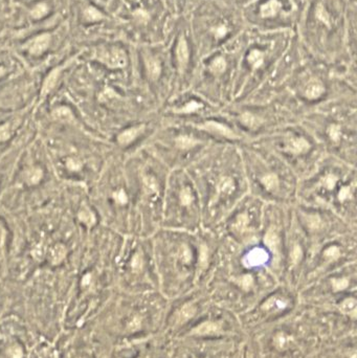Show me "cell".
I'll use <instances>...</instances> for the list:
<instances>
[{
	"label": "cell",
	"instance_id": "cell-1",
	"mask_svg": "<svg viewBox=\"0 0 357 358\" xmlns=\"http://www.w3.org/2000/svg\"><path fill=\"white\" fill-rule=\"evenodd\" d=\"M97 59L109 68H123L127 64V56L125 51L116 48L103 50L98 54Z\"/></svg>",
	"mask_w": 357,
	"mask_h": 358
},
{
	"label": "cell",
	"instance_id": "cell-2",
	"mask_svg": "<svg viewBox=\"0 0 357 358\" xmlns=\"http://www.w3.org/2000/svg\"><path fill=\"white\" fill-rule=\"evenodd\" d=\"M51 41V36L49 33L41 34L35 37L33 40H30L28 43L26 44V48L27 49L28 52L33 56H40L46 50Z\"/></svg>",
	"mask_w": 357,
	"mask_h": 358
},
{
	"label": "cell",
	"instance_id": "cell-3",
	"mask_svg": "<svg viewBox=\"0 0 357 358\" xmlns=\"http://www.w3.org/2000/svg\"><path fill=\"white\" fill-rule=\"evenodd\" d=\"M199 127L208 132H212V133H214V134H219L221 136L228 137V138H238V136L229 127H227L226 125H223V124H220V123L207 122Z\"/></svg>",
	"mask_w": 357,
	"mask_h": 358
},
{
	"label": "cell",
	"instance_id": "cell-4",
	"mask_svg": "<svg viewBox=\"0 0 357 358\" xmlns=\"http://www.w3.org/2000/svg\"><path fill=\"white\" fill-rule=\"evenodd\" d=\"M267 259L268 256L265 253V251L261 250V248H255V250H253L245 256L244 262L246 266H258L263 263H265Z\"/></svg>",
	"mask_w": 357,
	"mask_h": 358
},
{
	"label": "cell",
	"instance_id": "cell-5",
	"mask_svg": "<svg viewBox=\"0 0 357 358\" xmlns=\"http://www.w3.org/2000/svg\"><path fill=\"white\" fill-rule=\"evenodd\" d=\"M61 75V68L60 67H56L53 68L52 71L48 75V77H45V80L43 82L42 85V89H41V96L45 97L48 93H50L58 83V80Z\"/></svg>",
	"mask_w": 357,
	"mask_h": 358
},
{
	"label": "cell",
	"instance_id": "cell-6",
	"mask_svg": "<svg viewBox=\"0 0 357 358\" xmlns=\"http://www.w3.org/2000/svg\"><path fill=\"white\" fill-rule=\"evenodd\" d=\"M145 130V126L141 125V126H136V127H132L129 128L125 131H123L122 133L118 136V142L125 146V145H129L130 143H132L134 139L142 133V132Z\"/></svg>",
	"mask_w": 357,
	"mask_h": 358
},
{
	"label": "cell",
	"instance_id": "cell-7",
	"mask_svg": "<svg viewBox=\"0 0 357 358\" xmlns=\"http://www.w3.org/2000/svg\"><path fill=\"white\" fill-rule=\"evenodd\" d=\"M324 91H325L324 85L319 80H312L307 85L305 95L308 99L314 100V99L320 98L324 93Z\"/></svg>",
	"mask_w": 357,
	"mask_h": 358
},
{
	"label": "cell",
	"instance_id": "cell-8",
	"mask_svg": "<svg viewBox=\"0 0 357 358\" xmlns=\"http://www.w3.org/2000/svg\"><path fill=\"white\" fill-rule=\"evenodd\" d=\"M66 253L67 250L63 244H56L55 246L51 247V250L50 252V261L51 262V264H53V265H57V264H60L64 260V258L66 256Z\"/></svg>",
	"mask_w": 357,
	"mask_h": 358
},
{
	"label": "cell",
	"instance_id": "cell-9",
	"mask_svg": "<svg viewBox=\"0 0 357 358\" xmlns=\"http://www.w3.org/2000/svg\"><path fill=\"white\" fill-rule=\"evenodd\" d=\"M177 59L179 62L180 67H184L188 64L189 61V48L188 43L184 40V38H181L179 43L177 46Z\"/></svg>",
	"mask_w": 357,
	"mask_h": 358
},
{
	"label": "cell",
	"instance_id": "cell-10",
	"mask_svg": "<svg viewBox=\"0 0 357 358\" xmlns=\"http://www.w3.org/2000/svg\"><path fill=\"white\" fill-rule=\"evenodd\" d=\"M219 331V326L218 324L213 323V322H205L199 325L194 329L193 333L198 334V335H206V334H213Z\"/></svg>",
	"mask_w": 357,
	"mask_h": 358
},
{
	"label": "cell",
	"instance_id": "cell-11",
	"mask_svg": "<svg viewBox=\"0 0 357 358\" xmlns=\"http://www.w3.org/2000/svg\"><path fill=\"white\" fill-rule=\"evenodd\" d=\"M52 118L57 121H61V122H73L74 121L73 112L71 111V109L65 106L56 108L52 112Z\"/></svg>",
	"mask_w": 357,
	"mask_h": 358
},
{
	"label": "cell",
	"instance_id": "cell-12",
	"mask_svg": "<svg viewBox=\"0 0 357 358\" xmlns=\"http://www.w3.org/2000/svg\"><path fill=\"white\" fill-rule=\"evenodd\" d=\"M281 9V3L278 0H269L261 7V15L264 17H271Z\"/></svg>",
	"mask_w": 357,
	"mask_h": 358
},
{
	"label": "cell",
	"instance_id": "cell-13",
	"mask_svg": "<svg viewBox=\"0 0 357 358\" xmlns=\"http://www.w3.org/2000/svg\"><path fill=\"white\" fill-rule=\"evenodd\" d=\"M146 65H147V71H148V74L151 79L156 80L161 72V66L159 61L155 58H148L146 60Z\"/></svg>",
	"mask_w": 357,
	"mask_h": 358
},
{
	"label": "cell",
	"instance_id": "cell-14",
	"mask_svg": "<svg viewBox=\"0 0 357 358\" xmlns=\"http://www.w3.org/2000/svg\"><path fill=\"white\" fill-rule=\"evenodd\" d=\"M77 218H79V220L81 222L86 224L89 228L96 223V216L87 206H83L80 209L79 214H77Z\"/></svg>",
	"mask_w": 357,
	"mask_h": 358
},
{
	"label": "cell",
	"instance_id": "cell-15",
	"mask_svg": "<svg viewBox=\"0 0 357 358\" xmlns=\"http://www.w3.org/2000/svg\"><path fill=\"white\" fill-rule=\"evenodd\" d=\"M309 143L304 138H297V139H292L289 145V151L296 153V154H301L304 153L309 149Z\"/></svg>",
	"mask_w": 357,
	"mask_h": 358
},
{
	"label": "cell",
	"instance_id": "cell-16",
	"mask_svg": "<svg viewBox=\"0 0 357 358\" xmlns=\"http://www.w3.org/2000/svg\"><path fill=\"white\" fill-rule=\"evenodd\" d=\"M195 307H194L192 304H187L184 305L181 310L179 311V313H178V323H184L187 322L188 320H190V318L195 314Z\"/></svg>",
	"mask_w": 357,
	"mask_h": 358
},
{
	"label": "cell",
	"instance_id": "cell-17",
	"mask_svg": "<svg viewBox=\"0 0 357 358\" xmlns=\"http://www.w3.org/2000/svg\"><path fill=\"white\" fill-rule=\"evenodd\" d=\"M84 17H85V19H86L89 22L99 21V20H102L104 18L103 14L101 13L100 11H98L96 7H94V6L86 7V10L84 11Z\"/></svg>",
	"mask_w": 357,
	"mask_h": 358
},
{
	"label": "cell",
	"instance_id": "cell-18",
	"mask_svg": "<svg viewBox=\"0 0 357 358\" xmlns=\"http://www.w3.org/2000/svg\"><path fill=\"white\" fill-rule=\"evenodd\" d=\"M43 172L40 168H33L27 171L26 181L28 184H36L41 180Z\"/></svg>",
	"mask_w": 357,
	"mask_h": 358
},
{
	"label": "cell",
	"instance_id": "cell-19",
	"mask_svg": "<svg viewBox=\"0 0 357 358\" xmlns=\"http://www.w3.org/2000/svg\"><path fill=\"white\" fill-rule=\"evenodd\" d=\"M49 13V6L44 2H40L34 6V9L30 11V16L34 19H41L46 14Z\"/></svg>",
	"mask_w": 357,
	"mask_h": 358
},
{
	"label": "cell",
	"instance_id": "cell-20",
	"mask_svg": "<svg viewBox=\"0 0 357 358\" xmlns=\"http://www.w3.org/2000/svg\"><path fill=\"white\" fill-rule=\"evenodd\" d=\"M248 62L253 65L254 68H258L259 66L262 65L263 61H264V56L263 53L258 51V50H254L248 54Z\"/></svg>",
	"mask_w": 357,
	"mask_h": 358
},
{
	"label": "cell",
	"instance_id": "cell-21",
	"mask_svg": "<svg viewBox=\"0 0 357 358\" xmlns=\"http://www.w3.org/2000/svg\"><path fill=\"white\" fill-rule=\"evenodd\" d=\"M219 192L223 195L226 194H230L235 189V183L231 178H223L218 185Z\"/></svg>",
	"mask_w": 357,
	"mask_h": 358
},
{
	"label": "cell",
	"instance_id": "cell-22",
	"mask_svg": "<svg viewBox=\"0 0 357 358\" xmlns=\"http://www.w3.org/2000/svg\"><path fill=\"white\" fill-rule=\"evenodd\" d=\"M264 242L267 244V246L270 248L271 251H277L278 246H279V238L277 236V233L273 230H269L265 238H264Z\"/></svg>",
	"mask_w": 357,
	"mask_h": 358
},
{
	"label": "cell",
	"instance_id": "cell-23",
	"mask_svg": "<svg viewBox=\"0 0 357 358\" xmlns=\"http://www.w3.org/2000/svg\"><path fill=\"white\" fill-rule=\"evenodd\" d=\"M262 183L267 190H275L279 186V179L275 174H268L262 178Z\"/></svg>",
	"mask_w": 357,
	"mask_h": 358
},
{
	"label": "cell",
	"instance_id": "cell-24",
	"mask_svg": "<svg viewBox=\"0 0 357 358\" xmlns=\"http://www.w3.org/2000/svg\"><path fill=\"white\" fill-rule=\"evenodd\" d=\"M242 123L244 124L245 126L250 127V128H255L258 127L260 125L261 121H259V119L257 118V116H255L254 114H251V113H244L242 115Z\"/></svg>",
	"mask_w": 357,
	"mask_h": 358
},
{
	"label": "cell",
	"instance_id": "cell-25",
	"mask_svg": "<svg viewBox=\"0 0 357 358\" xmlns=\"http://www.w3.org/2000/svg\"><path fill=\"white\" fill-rule=\"evenodd\" d=\"M226 66H227L226 60H224L221 57H219V58H217V59H215L213 61V63L211 65V71L214 74H221V73L224 72V69H226Z\"/></svg>",
	"mask_w": 357,
	"mask_h": 358
},
{
	"label": "cell",
	"instance_id": "cell-26",
	"mask_svg": "<svg viewBox=\"0 0 357 358\" xmlns=\"http://www.w3.org/2000/svg\"><path fill=\"white\" fill-rule=\"evenodd\" d=\"M340 308L346 313H354L356 309V301L354 299H347L341 303Z\"/></svg>",
	"mask_w": 357,
	"mask_h": 358
},
{
	"label": "cell",
	"instance_id": "cell-27",
	"mask_svg": "<svg viewBox=\"0 0 357 358\" xmlns=\"http://www.w3.org/2000/svg\"><path fill=\"white\" fill-rule=\"evenodd\" d=\"M316 16H317V18H319L322 22H324L325 25H327V26L330 25V16H329V14L327 13V11H326L322 5H319V7H317V10H316Z\"/></svg>",
	"mask_w": 357,
	"mask_h": 358
},
{
	"label": "cell",
	"instance_id": "cell-28",
	"mask_svg": "<svg viewBox=\"0 0 357 358\" xmlns=\"http://www.w3.org/2000/svg\"><path fill=\"white\" fill-rule=\"evenodd\" d=\"M11 137V126L9 123L0 126V142H5Z\"/></svg>",
	"mask_w": 357,
	"mask_h": 358
},
{
	"label": "cell",
	"instance_id": "cell-29",
	"mask_svg": "<svg viewBox=\"0 0 357 358\" xmlns=\"http://www.w3.org/2000/svg\"><path fill=\"white\" fill-rule=\"evenodd\" d=\"M180 200H181V204L183 205H189L190 204H192L193 195H192V192H191V190L189 188H184L181 191Z\"/></svg>",
	"mask_w": 357,
	"mask_h": 358
},
{
	"label": "cell",
	"instance_id": "cell-30",
	"mask_svg": "<svg viewBox=\"0 0 357 358\" xmlns=\"http://www.w3.org/2000/svg\"><path fill=\"white\" fill-rule=\"evenodd\" d=\"M247 216L245 214L239 216L238 220L236 222V224L234 225V228L236 229V230L238 231H243L245 229H246V225H247Z\"/></svg>",
	"mask_w": 357,
	"mask_h": 358
},
{
	"label": "cell",
	"instance_id": "cell-31",
	"mask_svg": "<svg viewBox=\"0 0 357 358\" xmlns=\"http://www.w3.org/2000/svg\"><path fill=\"white\" fill-rule=\"evenodd\" d=\"M339 255H340V251H339V248L336 247V246H331V247L328 248V250H326V252H325V256H327L328 259H331V260L337 259L339 256Z\"/></svg>",
	"mask_w": 357,
	"mask_h": 358
},
{
	"label": "cell",
	"instance_id": "cell-32",
	"mask_svg": "<svg viewBox=\"0 0 357 358\" xmlns=\"http://www.w3.org/2000/svg\"><path fill=\"white\" fill-rule=\"evenodd\" d=\"M145 185H146V188L151 192H156V190H157V183L151 177L145 178Z\"/></svg>",
	"mask_w": 357,
	"mask_h": 358
},
{
	"label": "cell",
	"instance_id": "cell-33",
	"mask_svg": "<svg viewBox=\"0 0 357 358\" xmlns=\"http://www.w3.org/2000/svg\"><path fill=\"white\" fill-rule=\"evenodd\" d=\"M302 258V250L301 247L299 245H296L293 248L292 251V254H291V259H292V262L296 264L300 261V259Z\"/></svg>",
	"mask_w": 357,
	"mask_h": 358
},
{
	"label": "cell",
	"instance_id": "cell-34",
	"mask_svg": "<svg viewBox=\"0 0 357 358\" xmlns=\"http://www.w3.org/2000/svg\"><path fill=\"white\" fill-rule=\"evenodd\" d=\"M333 286L336 290L344 289L348 286V281L346 279H339V280H333Z\"/></svg>",
	"mask_w": 357,
	"mask_h": 358
},
{
	"label": "cell",
	"instance_id": "cell-35",
	"mask_svg": "<svg viewBox=\"0 0 357 358\" xmlns=\"http://www.w3.org/2000/svg\"><path fill=\"white\" fill-rule=\"evenodd\" d=\"M330 137L333 139V141H337L339 135H340V131H339V127L336 126V125H333L331 128H330Z\"/></svg>",
	"mask_w": 357,
	"mask_h": 358
},
{
	"label": "cell",
	"instance_id": "cell-36",
	"mask_svg": "<svg viewBox=\"0 0 357 358\" xmlns=\"http://www.w3.org/2000/svg\"><path fill=\"white\" fill-rule=\"evenodd\" d=\"M336 183V178L333 175H329L325 178V184L328 189H333Z\"/></svg>",
	"mask_w": 357,
	"mask_h": 358
},
{
	"label": "cell",
	"instance_id": "cell-37",
	"mask_svg": "<svg viewBox=\"0 0 357 358\" xmlns=\"http://www.w3.org/2000/svg\"><path fill=\"white\" fill-rule=\"evenodd\" d=\"M67 167L71 170H73V171H76V170H79L81 168V163L77 161L76 159L71 158V159L67 160Z\"/></svg>",
	"mask_w": 357,
	"mask_h": 358
},
{
	"label": "cell",
	"instance_id": "cell-38",
	"mask_svg": "<svg viewBox=\"0 0 357 358\" xmlns=\"http://www.w3.org/2000/svg\"><path fill=\"white\" fill-rule=\"evenodd\" d=\"M206 262H207V250L205 247H203L200 255V265L204 267L206 265Z\"/></svg>",
	"mask_w": 357,
	"mask_h": 358
},
{
	"label": "cell",
	"instance_id": "cell-39",
	"mask_svg": "<svg viewBox=\"0 0 357 358\" xmlns=\"http://www.w3.org/2000/svg\"><path fill=\"white\" fill-rule=\"evenodd\" d=\"M132 267L134 269H139L142 267V256L139 255H136L133 258V261H132Z\"/></svg>",
	"mask_w": 357,
	"mask_h": 358
},
{
	"label": "cell",
	"instance_id": "cell-40",
	"mask_svg": "<svg viewBox=\"0 0 357 358\" xmlns=\"http://www.w3.org/2000/svg\"><path fill=\"white\" fill-rule=\"evenodd\" d=\"M199 107H201V105H199V104H198V103H196V102H192V103H189L187 106L184 107L183 111L191 112V111L196 110V109H197V108H199Z\"/></svg>",
	"mask_w": 357,
	"mask_h": 358
},
{
	"label": "cell",
	"instance_id": "cell-41",
	"mask_svg": "<svg viewBox=\"0 0 357 358\" xmlns=\"http://www.w3.org/2000/svg\"><path fill=\"white\" fill-rule=\"evenodd\" d=\"M177 143H178V145H179L182 148L189 147V146L192 145L191 144V139H189L188 137H180V138H178L177 139Z\"/></svg>",
	"mask_w": 357,
	"mask_h": 358
},
{
	"label": "cell",
	"instance_id": "cell-42",
	"mask_svg": "<svg viewBox=\"0 0 357 358\" xmlns=\"http://www.w3.org/2000/svg\"><path fill=\"white\" fill-rule=\"evenodd\" d=\"M348 196H350V190L348 188H343L341 191L339 192V200L344 201L345 199L348 198Z\"/></svg>",
	"mask_w": 357,
	"mask_h": 358
},
{
	"label": "cell",
	"instance_id": "cell-43",
	"mask_svg": "<svg viewBox=\"0 0 357 358\" xmlns=\"http://www.w3.org/2000/svg\"><path fill=\"white\" fill-rule=\"evenodd\" d=\"M4 237H5V230L2 225L0 224V245H2L3 241H4Z\"/></svg>",
	"mask_w": 357,
	"mask_h": 358
},
{
	"label": "cell",
	"instance_id": "cell-44",
	"mask_svg": "<svg viewBox=\"0 0 357 358\" xmlns=\"http://www.w3.org/2000/svg\"><path fill=\"white\" fill-rule=\"evenodd\" d=\"M126 200H127V197L125 195V193H124L123 191H121L119 193V201L122 202V204H124V202H126Z\"/></svg>",
	"mask_w": 357,
	"mask_h": 358
},
{
	"label": "cell",
	"instance_id": "cell-45",
	"mask_svg": "<svg viewBox=\"0 0 357 358\" xmlns=\"http://www.w3.org/2000/svg\"><path fill=\"white\" fill-rule=\"evenodd\" d=\"M226 32H227L226 27L220 26V27L218 28V30H217V36H218V37H222V36L226 35Z\"/></svg>",
	"mask_w": 357,
	"mask_h": 358
},
{
	"label": "cell",
	"instance_id": "cell-46",
	"mask_svg": "<svg viewBox=\"0 0 357 358\" xmlns=\"http://www.w3.org/2000/svg\"><path fill=\"white\" fill-rule=\"evenodd\" d=\"M4 74H5V69L3 67L0 66V77H1Z\"/></svg>",
	"mask_w": 357,
	"mask_h": 358
}]
</instances>
